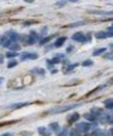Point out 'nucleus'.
Here are the masks:
<instances>
[{
  "mask_svg": "<svg viewBox=\"0 0 113 136\" xmlns=\"http://www.w3.org/2000/svg\"><path fill=\"white\" fill-rule=\"evenodd\" d=\"M77 106H81V104H72V105H64V106H55V108L51 109L47 111L48 115H58V113H63L66 111H70L72 109L77 108Z\"/></svg>",
  "mask_w": 113,
  "mask_h": 136,
  "instance_id": "1",
  "label": "nucleus"
},
{
  "mask_svg": "<svg viewBox=\"0 0 113 136\" xmlns=\"http://www.w3.org/2000/svg\"><path fill=\"white\" fill-rule=\"evenodd\" d=\"M40 37L41 36H40L37 32H35V31H30V33L26 36L25 42H24V43L28 44V46H33L34 43H36V42L40 41Z\"/></svg>",
  "mask_w": 113,
  "mask_h": 136,
  "instance_id": "2",
  "label": "nucleus"
},
{
  "mask_svg": "<svg viewBox=\"0 0 113 136\" xmlns=\"http://www.w3.org/2000/svg\"><path fill=\"white\" fill-rule=\"evenodd\" d=\"M97 122H100L102 124H112L113 123V116L112 113H106V112H102L99 118H97Z\"/></svg>",
  "mask_w": 113,
  "mask_h": 136,
  "instance_id": "3",
  "label": "nucleus"
},
{
  "mask_svg": "<svg viewBox=\"0 0 113 136\" xmlns=\"http://www.w3.org/2000/svg\"><path fill=\"white\" fill-rule=\"evenodd\" d=\"M76 129L79 131V133H89L90 129H92V124L87 123V122H81V123L77 124Z\"/></svg>",
  "mask_w": 113,
  "mask_h": 136,
  "instance_id": "4",
  "label": "nucleus"
},
{
  "mask_svg": "<svg viewBox=\"0 0 113 136\" xmlns=\"http://www.w3.org/2000/svg\"><path fill=\"white\" fill-rule=\"evenodd\" d=\"M21 61H26V60H36L37 57H39V55L36 54V53H23V54H21Z\"/></svg>",
  "mask_w": 113,
  "mask_h": 136,
  "instance_id": "5",
  "label": "nucleus"
},
{
  "mask_svg": "<svg viewBox=\"0 0 113 136\" xmlns=\"http://www.w3.org/2000/svg\"><path fill=\"white\" fill-rule=\"evenodd\" d=\"M71 38L74 39L75 42H79V43H84V42H85V36H84V33L81 32V31H79V32H75Z\"/></svg>",
  "mask_w": 113,
  "mask_h": 136,
  "instance_id": "6",
  "label": "nucleus"
},
{
  "mask_svg": "<svg viewBox=\"0 0 113 136\" xmlns=\"http://www.w3.org/2000/svg\"><path fill=\"white\" fill-rule=\"evenodd\" d=\"M6 36H7L8 38H10L11 42H18L19 35H18L17 32H15V31H12V30L7 31V32H6Z\"/></svg>",
  "mask_w": 113,
  "mask_h": 136,
  "instance_id": "7",
  "label": "nucleus"
},
{
  "mask_svg": "<svg viewBox=\"0 0 113 136\" xmlns=\"http://www.w3.org/2000/svg\"><path fill=\"white\" fill-rule=\"evenodd\" d=\"M88 13H89V14H96V16H111L112 14V12H111V11H99V10H88L87 11Z\"/></svg>",
  "mask_w": 113,
  "mask_h": 136,
  "instance_id": "8",
  "label": "nucleus"
},
{
  "mask_svg": "<svg viewBox=\"0 0 113 136\" xmlns=\"http://www.w3.org/2000/svg\"><path fill=\"white\" fill-rule=\"evenodd\" d=\"M78 119H79V113L75 112V113H72V115H69L67 123L69 124H74V123H76V122H78Z\"/></svg>",
  "mask_w": 113,
  "mask_h": 136,
  "instance_id": "9",
  "label": "nucleus"
},
{
  "mask_svg": "<svg viewBox=\"0 0 113 136\" xmlns=\"http://www.w3.org/2000/svg\"><path fill=\"white\" fill-rule=\"evenodd\" d=\"M28 105H30V103H17V104H12V105L7 106L6 109H8V110H17V109L24 108V106H28Z\"/></svg>",
  "mask_w": 113,
  "mask_h": 136,
  "instance_id": "10",
  "label": "nucleus"
},
{
  "mask_svg": "<svg viewBox=\"0 0 113 136\" xmlns=\"http://www.w3.org/2000/svg\"><path fill=\"white\" fill-rule=\"evenodd\" d=\"M0 44H1V47H4V48H7V47L11 44L10 38H8L6 35L5 36H1L0 37Z\"/></svg>",
  "mask_w": 113,
  "mask_h": 136,
  "instance_id": "11",
  "label": "nucleus"
},
{
  "mask_svg": "<svg viewBox=\"0 0 113 136\" xmlns=\"http://www.w3.org/2000/svg\"><path fill=\"white\" fill-rule=\"evenodd\" d=\"M57 36V33H53V35H49V36H46L45 38H42L39 41V44L40 46H45L46 43H48V42L52 41V38H54V37Z\"/></svg>",
  "mask_w": 113,
  "mask_h": 136,
  "instance_id": "12",
  "label": "nucleus"
},
{
  "mask_svg": "<svg viewBox=\"0 0 113 136\" xmlns=\"http://www.w3.org/2000/svg\"><path fill=\"white\" fill-rule=\"evenodd\" d=\"M88 22L87 21H81V22H76V23H72V24H69V25H66L65 28L67 29H71V28H77V26H83L85 25Z\"/></svg>",
  "mask_w": 113,
  "mask_h": 136,
  "instance_id": "13",
  "label": "nucleus"
},
{
  "mask_svg": "<svg viewBox=\"0 0 113 136\" xmlns=\"http://www.w3.org/2000/svg\"><path fill=\"white\" fill-rule=\"evenodd\" d=\"M65 42H66V37H59V38L55 41V43L53 44V46H54L55 48H60L61 46H64Z\"/></svg>",
  "mask_w": 113,
  "mask_h": 136,
  "instance_id": "14",
  "label": "nucleus"
},
{
  "mask_svg": "<svg viewBox=\"0 0 113 136\" xmlns=\"http://www.w3.org/2000/svg\"><path fill=\"white\" fill-rule=\"evenodd\" d=\"M76 67H78V63H69L67 66H66V68H65V70H64V73H65V74H67V73L72 72V70H74Z\"/></svg>",
  "mask_w": 113,
  "mask_h": 136,
  "instance_id": "15",
  "label": "nucleus"
},
{
  "mask_svg": "<svg viewBox=\"0 0 113 136\" xmlns=\"http://www.w3.org/2000/svg\"><path fill=\"white\" fill-rule=\"evenodd\" d=\"M95 38H97V39H106V38H107V33H106V31H97V32L95 33Z\"/></svg>",
  "mask_w": 113,
  "mask_h": 136,
  "instance_id": "16",
  "label": "nucleus"
},
{
  "mask_svg": "<svg viewBox=\"0 0 113 136\" xmlns=\"http://www.w3.org/2000/svg\"><path fill=\"white\" fill-rule=\"evenodd\" d=\"M8 49H10L11 52H17V50H19L21 49V46L19 44H17V42H11V44L7 47Z\"/></svg>",
  "mask_w": 113,
  "mask_h": 136,
  "instance_id": "17",
  "label": "nucleus"
},
{
  "mask_svg": "<svg viewBox=\"0 0 113 136\" xmlns=\"http://www.w3.org/2000/svg\"><path fill=\"white\" fill-rule=\"evenodd\" d=\"M84 118H85L88 122H95V121H97L96 117H95V115H94V113H92V112L85 113V115H84Z\"/></svg>",
  "mask_w": 113,
  "mask_h": 136,
  "instance_id": "18",
  "label": "nucleus"
},
{
  "mask_svg": "<svg viewBox=\"0 0 113 136\" xmlns=\"http://www.w3.org/2000/svg\"><path fill=\"white\" fill-rule=\"evenodd\" d=\"M49 130H52V131H54V133H58L59 130H60V125H59L58 123H51L49 124Z\"/></svg>",
  "mask_w": 113,
  "mask_h": 136,
  "instance_id": "19",
  "label": "nucleus"
},
{
  "mask_svg": "<svg viewBox=\"0 0 113 136\" xmlns=\"http://www.w3.org/2000/svg\"><path fill=\"white\" fill-rule=\"evenodd\" d=\"M105 108L108 109V110H112V109H113V100H112V98H108L107 100H105Z\"/></svg>",
  "mask_w": 113,
  "mask_h": 136,
  "instance_id": "20",
  "label": "nucleus"
},
{
  "mask_svg": "<svg viewBox=\"0 0 113 136\" xmlns=\"http://www.w3.org/2000/svg\"><path fill=\"white\" fill-rule=\"evenodd\" d=\"M90 112H92V113H94V115H95V117H96V119H97V118H99V116H100L101 113L103 112V111L101 110V109H99V108H93Z\"/></svg>",
  "mask_w": 113,
  "mask_h": 136,
  "instance_id": "21",
  "label": "nucleus"
},
{
  "mask_svg": "<svg viewBox=\"0 0 113 136\" xmlns=\"http://www.w3.org/2000/svg\"><path fill=\"white\" fill-rule=\"evenodd\" d=\"M107 50V48H100V49H96V50H94V53H93V56H99V55L103 54V53Z\"/></svg>",
  "mask_w": 113,
  "mask_h": 136,
  "instance_id": "22",
  "label": "nucleus"
},
{
  "mask_svg": "<svg viewBox=\"0 0 113 136\" xmlns=\"http://www.w3.org/2000/svg\"><path fill=\"white\" fill-rule=\"evenodd\" d=\"M37 130H39L40 135H43V136L51 135V134H49V131H48V130H47V129H46V128H43V127H40V128L37 129Z\"/></svg>",
  "mask_w": 113,
  "mask_h": 136,
  "instance_id": "23",
  "label": "nucleus"
},
{
  "mask_svg": "<svg viewBox=\"0 0 113 136\" xmlns=\"http://www.w3.org/2000/svg\"><path fill=\"white\" fill-rule=\"evenodd\" d=\"M31 73H34V74H39V75H45V69H42V68H35V69L31 70Z\"/></svg>",
  "mask_w": 113,
  "mask_h": 136,
  "instance_id": "24",
  "label": "nucleus"
},
{
  "mask_svg": "<svg viewBox=\"0 0 113 136\" xmlns=\"http://www.w3.org/2000/svg\"><path fill=\"white\" fill-rule=\"evenodd\" d=\"M90 135L101 136V135H107V134H105V131H102V130H101V129H95V130H93V133L90 134Z\"/></svg>",
  "mask_w": 113,
  "mask_h": 136,
  "instance_id": "25",
  "label": "nucleus"
},
{
  "mask_svg": "<svg viewBox=\"0 0 113 136\" xmlns=\"http://www.w3.org/2000/svg\"><path fill=\"white\" fill-rule=\"evenodd\" d=\"M19 119H15V121H8V122H3V123H0V128H3V127H6V125H10V124H15V123H18Z\"/></svg>",
  "mask_w": 113,
  "mask_h": 136,
  "instance_id": "26",
  "label": "nucleus"
},
{
  "mask_svg": "<svg viewBox=\"0 0 113 136\" xmlns=\"http://www.w3.org/2000/svg\"><path fill=\"white\" fill-rule=\"evenodd\" d=\"M5 56L8 57V59H13V57H17V56H18V54H17L16 52H11V50H10V52H7V53L5 54Z\"/></svg>",
  "mask_w": 113,
  "mask_h": 136,
  "instance_id": "27",
  "label": "nucleus"
},
{
  "mask_svg": "<svg viewBox=\"0 0 113 136\" xmlns=\"http://www.w3.org/2000/svg\"><path fill=\"white\" fill-rule=\"evenodd\" d=\"M93 64H94V62H93L92 60H85V61L82 62V66L83 67H90V66H93Z\"/></svg>",
  "mask_w": 113,
  "mask_h": 136,
  "instance_id": "28",
  "label": "nucleus"
},
{
  "mask_svg": "<svg viewBox=\"0 0 113 136\" xmlns=\"http://www.w3.org/2000/svg\"><path fill=\"white\" fill-rule=\"evenodd\" d=\"M17 64H18V62H17L16 60H11L7 64V68H13V67H16Z\"/></svg>",
  "mask_w": 113,
  "mask_h": 136,
  "instance_id": "29",
  "label": "nucleus"
},
{
  "mask_svg": "<svg viewBox=\"0 0 113 136\" xmlns=\"http://www.w3.org/2000/svg\"><path fill=\"white\" fill-rule=\"evenodd\" d=\"M52 62H53V63H54V64H59V63H60V62H61V59L58 56V55H55V56L52 59Z\"/></svg>",
  "mask_w": 113,
  "mask_h": 136,
  "instance_id": "30",
  "label": "nucleus"
},
{
  "mask_svg": "<svg viewBox=\"0 0 113 136\" xmlns=\"http://www.w3.org/2000/svg\"><path fill=\"white\" fill-rule=\"evenodd\" d=\"M66 3H67V0H61V1H57V3H55V6H58V7H63V6L66 5Z\"/></svg>",
  "mask_w": 113,
  "mask_h": 136,
  "instance_id": "31",
  "label": "nucleus"
},
{
  "mask_svg": "<svg viewBox=\"0 0 113 136\" xmlns=\"http://www.w3.org/2000/svg\"><path fill=\"white\" fill-rule=\"evenodd\" d=\"M106 33H107V37H110V38L113 36V28H112V26H108Z\"/></svg>",
  "mask_w": 113,
  "mask_h": 136,
  "instance_id": "32",
  "label": "nucleus"
},
{
  "mask_svg": "<svg viewBox=\"0 0 113 136\" xmlns=\"http://www.w3.org/2000/svg\"><path fill=\"white\" fill-rule=\"evenodd\" d=\"M58 133H59L58 135H60V136H65V135H69V129H66V128H65V129H63V130H61V131L59 130Z\"/></svg>",
  "mask_w": 113,
  "mask_h": 136,
  "instance_id": "33",
  "label": "nucleus"
},
{
  "mask_svg": "<svg viewBox=\"0 0 113 136\" xmlns=\"http://www.w3.org/2000/svg\"><path fill=\"white\" fill-rule=\"evenodd\" d=\"M69 135H71V136L79 135V131L77 130V129H72V130H70V131H69Z\"/></svg>",
  "mask_w": 113,
  "mask_h": 136,
  "instance_id": "34",
  "label": "nucleus"
},
{
  "mask_svg": "<svg viewBox=\"0 0 113 136\" xmlns=\"http://www.w3.org/2000/svg\"><path fill=\"white\" fill-rule=\"evenodd\" d=\"M46 64H47V67H48V69H52L53 67H54V63H53L52 62V60H47V61H46Z\"/></svg>",
  "mask_w": 113,
  "mask_h": 136,
  "instance_id": "35",
  "label": "nucleus"
},
{
  "mask_svg": "<svg viewBox=\"0 0 113 136\" xmlns=\"http://www.w3.org/2000/svg\"><path fill=\"white\" fill-rule=\"evenodd\" d=\"M37 23V22L36 21H28V22H24V23H23V25H33V24H36Z\"/></svg>",
  "mask_w": 113,
  "mask_h": 136,
  "instance_id": "36",
  "label": "nucleus"
},
{
  "mask_svg": "<svg viewBox=\"0 0 113 136\" xmlns=\"http://www.w3.org/2000/svg\"><path fill=\"white\" fill-rule=\"evenodd\" d=\"M103 59H106V60H112V53H106V54L103 55Z\"/></svg>",
  "mask_w": 113,
  "mask_h": 136,
  "instance_id": "37",
  "label": "nucleus"
},
{
  "mask_svg": "<svg viewBox=\"0 0 113 136\" xmlns=\"http://www.w3.org/2000/svg\"><path fill=\"white\" fill-rule=\"evenodd\" d=\"M33 81V78L31 77H30L29 78V75H26V78H25V79H24V84H29V82H31Z\"/></svg>",
  "mask_w": 113,
  "mask_h": 136,
  "instance_id": "38",
  "label": "nucleus"
},
{
  "mask_svg": "<svg viewBox=\"0 0 113 136\" xmlns=\"http://www.w3.org/2000/svg\"><path fill=\"white\" fill-rule=\"evenodd\" d=\"M74 48H75L74 46H69L67 48H66V53H67V54H70V53H72V52H74Z\"/></svg>",
  "mask_w": 113,
  "mask_h": 136,
  "instance_id": "39",
  "label": "nucleus"
},
{
  "mask_svg": "<svg viewBox=\"0 0 113 136\" xmlns=\"http://www.w3.org/2000/svg\"><path fill=\"white\" fill-rule=\"evenodd\" d=\"M47 33V26H45V28H42V30H41V32L39 33L40 36H42V35H46Z\"/></svg>",
  "mask_w": 113,
  "mask_h": 136,
  "instance_id": "40",
  "label": "nucleus"
},
{
  "mask_svg": "<svg viewBox=\"0 0 113 136\" xmlns=\"http://www.w3.org/2000/svg\"><path fill=\"white\" fill-rule=\"evenodd\" d=\"M53 44H48V46H46V49H45V52H48V50H51V49L53 48Z\"/></svg>",
  "mask_w": 113,
  "mask_h": 136,
  "instance_id": "41",
  "label": "nucleus"
},
{
  "mask_svg": "<svg viewBox=\"0 0 113 136\" xmlns=\"http://www.w3.org/2000/svg\"><path fill=\"white\" fill-rule=\"evenodd\" d=\"M90 39H92V35L88 33L87 36H85V42H90Z\"/></svg>",
  "mask_w": 113,
  "mask_h": 136,
  "instance_id": "42",
  "label": "nucleus"
},
{
  "mask_svg": "<svg viewBox=\"0 0 113 136\" xmlns=\"http://www.w3.org/2000/svg\"><path fill=\"white\" fill-rule=\"evenodd\" d=\"M3 62H4V56L3 55H0V64L3 63Z\"/></svg>",
  "mask_w": 113,
  "mask_h": 136,
  "instance_id": "43",
  "label": "nucleus"
},
{
  "mask_svg": "<svg viewBox=\"0 0 113 136\" xmlns=\"http://www.w3.org/2000/svg\"><path fill=\"white\" fill-rule=\"evenodd\" d=\"M57 55H58V56L60 57L61 60H63V59H64V56H65V55H64V54H61V53H60V54H57Z\"/></svg>",
  "mask_w": 113,
  "mask_h": 136,
  "instance_id": "44",
  "label": "nucleus"
},
{
  "mask_svg": "<svg viewBox=\"0 0 113 136\" xmlns=\"http://www.w3.org/2000/svg\"><path fill=\"white\" fill-rule=\"evenodd\" d=\"M108 135H113V129H112V128L108 130Z\"/></svg>",
  "mask_w": 113,
  "mask_h": 136,
  "instance_id": "45",
  "label": "nucleus"
},
{
  "mask_svg": "<svg viewBox=\"0 0 113 136\" xmlns=\"http://www.w3.org/2000/svg\"><path fill=\"white\" fill-rule=\"evenodd\" d=\"M69 3H78V0H67Z\"/></svg>",
  "mask_w": 113,
  "mask_h": 136,
  "instance_id": "46",
  "label": "nucleus"
},
{
  "mask_svg": "<svg viewBox=\"0 0 113 136\" xmlns=\"http://www.w3.org/2000/svg\"><path fill=\"white\" fill-rule=\"evenodd\" d=\"M10 135H12L11 133H5V134H3V136H10Z\"/></svg>",
  "mask_w": 113,
  "mask_h": 136,
  "instance_id": "47",
  "label": "nucleus"
},
{
  "mask_svg": "<svg viewBox=\"0 0 113 136\" xmlns=\"http://www.w3.org/2000/svg\"><path fill=\"white\" fill-rule=\"evenodd\" d=\"M24 1H25V3H33L34 0H24Z\"/></svg>",
  "mask_w": 113,
  "mask_h": 136,
  "instance_id": "48",
  "label": "nucleus"
},
{
  "mask_svg": "<svg viewBox=\"0 0 113 136\" xmlns=\"http://www.w3.org/2000/svg\"><path fill=\"white\" fill-rule=\"evenodd\" d=\"M4 81V78H0V85H1V82Z\"/></svg>",
  "mask_w": 113,
  "mask_h": 136,
  "instance_id": "49",
  "label": "nucleus"
}]
</instances>
